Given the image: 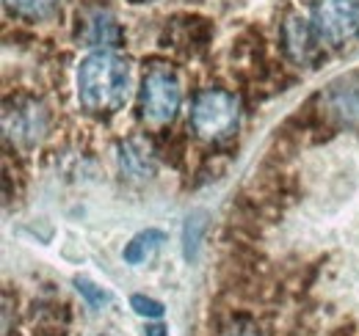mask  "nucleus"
<instances>
[{
    "mask_svg": "<svg viewBox=\"0 0 359 336\" xmlns=\"http://www.w3.org/2000/svg\"><path fill=\"white\" fill-rule=\"evenodd\" d=\"M282 42H285V52L290 55V61L296 64H310L318 47V36L313 31V22L302 20V17H287L282 25Z\"/></svg>",
    "mask_w": 359,
    "mask_h": 336,
    "instance_id": "0eeeda50",
    "label": "nucleus"
},
{
    "mask_svg": "<svg viewBox=\"0 0 359 336\" xmlns=\"http://www.w3.org/2000/svg\"><path fill=\"white\" fill-rule=\"evenodd\" d=\"M219 336H263L260 334V328L255 326V323H249V320H232L229 326H224Z\"/></svg>",
    "mask_w": 359,
    "mask_h": 336,
    "instance_id": "ddd939ff",
    "label": "nucleus"
},
{
    "mask_svg": "<svg viewBox=\"0 0 359 336\" xmlns=\"http://www.w3.org/2000/svg\"><path fill=\"white\" fill-rule=\"evenodd\" d=\"M323 111L332 122L343 127H359V83L354 78H340L320 97Z\"/></svg>",
    "mask_w": 359,
    "mask_h": 336,
    "instance_id": "423d86ee",
    "label": "nucleus"
},
{
    "mask_svg": "<svg viewBox=\"0 0 359 336\" xmlns=\"http://www.w3.org/2000/svg\"><path fill=\"white\" fill-rule=\"evenodd\" d=\"M147 336H169V328H166V326H161V323H155V326H149V328H147Z\"/></svg>",
    "mask_w": 359,
    "mask_h": 336,
    "instance_id": "4468645a",
    "label": "nucleus"
},
{
    "mask_svg": "<svg viewBox=\"0 0 359 336\" xmlns=\"http://www.w3.org/2000/svg\"><path fill=\"white\" fill-rule=\"evenodd\" d=\"M133 3H141V0H133Z\"/></svg>",
    "mask_w": 359,
    "mask_h": 336,
    "instance_id": "2eb2a0df",
    "label": "nucleus"
},
{
    "mask_svg": "<svg viewBox=\"0 0 359 336\" xmlns=\"http://www.w3.org/2000/svg\"><path fill=\"white\" fill-rule=\"evenodd\" d=\"M130 94V64L114 50H94L78 66V99L91 116L116 113Z\"/></svg>",
    "mask_w": 359,
    "mask_h": 336,
    "instance_id": "f257e3e1",
    "label": "nucleus"
},
{
    "mask_svg": "<svg viewBox=\"0 0 359 336\" xmlns=\"http://www.w3.org/2000/svg\"><path fill=\"white\" fill-rule=\"evenodd\" d=\"M75 287H78V293L86 298V303H89L91 309H102V306H108L111 303V295L105 293L102 287H97V284H91L89 279H75Z\"/></svg>",
    "mask_w": 359,
    "mask_h": 336,
    "instance_id": "f8f14e48",
    "label": "nucleus"
},
{
    "mask_svg": "<svg viewBox=\"0 0 359 336\" xmlns=\"http://www.w3.org/2000/svg\"><path fill=\"white\" fill-rule=\"evenodd\" d=\"M3 6L8 8V14L28 20V22H42L58 14L61 0H3Z\"/></svg>",
    "mask_w": 359,
    "mask_h": 336,
    "instance_id": "1a4fd4ad",
    "label": "nucleus"
},
{
    "mask_svg": "<svg viewBox=\"0 0 359 336\" xmlns=\"http://www.w3.org/2000/svg\"><path fill=\"white\" fill-rule=\"evenodd\" d=\"M130 309H133L138 317H147V320H161L166 306L155 298H147V295H133L130 298Z\"/></svg>",
    "mask_w": 359,
    "mask_h": 336,
    "instance_id": "9b49d317",
    "label": "nucleus"
},
{
    "mask_svg": "<svg viewBox=\"0 0 359 336\" xmlns=\"http://www.w3.org/2000/svg\"><path fill=\"white\" fill-rule=\"evenodd\" d=\"M182 102L177 75L169 66H152L141 85V119L149 127H166L175 122Z\"/></svg>",
    "mask_w": 359,
    "mask_h": 336,
    "instance_id": "7ed1b4c3",
    "label": "nucleus"
},
{
    "mask_svg": "<svg viewBox=\"0 0 359 336\" xmlns=\"http://www.w3.org/2000/svg\"><path fill=\"white\" fill-rule=\"evenodd\" d=\"M202 229H205V220H202V212H196V215H191L188 220H185V259L191 262L194 256H196V248H199V234H202Z\"/></svg>",
    "mask_w": 359,
    "mask_h": 336,
    "instance_id": "9d476101",
    "label": "nucleus"
},
{
    "mask_svg": "<svg viewBox=\"0 0 359 336\" xmlns=\"http://www.w3.org/2000/svg\"><path fill=\"white\" fill-rule=\"evenodd\" d=\"M241 125V99L224 88H205L194 97L191 130L210 144L226 141Z\"/></svg>",
    "mask_w": 359,
    "mask_h": 336,
    "instance_id": "f03ea898",
    "label": "nucleus"
},
{
    "mask_svg": "<svg viewBox=\"0 0 359 336\" xmlns=\"http://www.w3.org/2000/svg\"><path fill=\"white\" fill-rule=\"evenodd\" d=\"M163 243H166V234L161 229H147V232H138L125 246L122 256H125L128 265H141V262H149L155 253L161 251Z\"/></svg>",
    "mask_w": 359,
    "mask_h": 336,
    "instance_id": "6e6552de",
    "label": "nucleus"
},
{
    "mask_svg": "<svg viewBox=\"0 0 359 336\" xmlns=\"http://www.w3.org/2000/svg\"><path fill=\"white\" fill-rule=\"evenodd\" d=\"M310 22L320 44L351 42L359 36V0H315Z\"/></svg>",
    "mask_w": 359,
    "mask_h": 336,
    "instance_id": "20e7f679",
    "label": "nucleus"
},
{
    "mask_svg": "<svg viewBox=\"0 0 359 336\" xmlns=\"http://www.w3.org/2000/svg\"><path fill=\"white\" fill-rule=\"evenodd\" d=\"M78 36L86 42V47L94 50H111V47H119L125 34L116 22V17L105 8V6H86L81 14H78Z\"/></svg>",
    "mask_w": 359,
    "mask_h": 336,
    "instance_id": "39448f33",
    "label": "nucleus"
}]
</instances>
